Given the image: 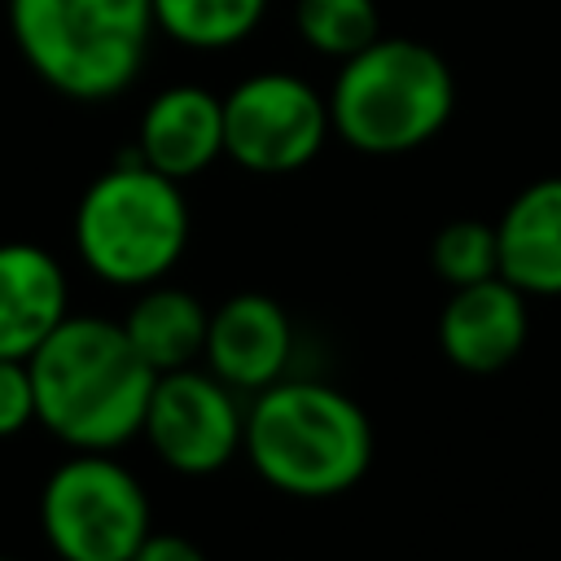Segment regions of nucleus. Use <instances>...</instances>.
<instances>
[{
  "label": "nucleus",
  "instance_id": "1",
  "mask_svg": "<svg viewBox=\"0 0 561 561\" xmlns=\"http://www.w3.org/2000/svg\"><path fill=\"white\" fill-rule=\"evenodd\" d=\"M35 421L79 451H110L140 434L158 373L127 342L123 324L66 316L26 359Z\"/></svg>",
  "mask_w": 561,
  "mask_h": 561
},
{
  "label": "nucleus",
  "instance_id": "2",
  "mask_svg": "<svg viewBox=\"0 0 561 561\" xmlns=\"http://www.w3.org/2000/svg\"><path fill=\"white\" fill-rule=\"evenodd\" d=\"M245 456L285 495L351 491L373 460V425L355 399L316 381H272L245 416Z\"/></svg>",
  "mask_w": 561,
  "mask_h": 561
},
{
  "label": "nucleus",
  "instance_id": "3",
  "mask_svg": "<svg viewBox=\"0 0 561 561\" xmlns=\"http://www.w3.org/2000/svg\"><path fill=\"white\" fill-rule=\"evenodd\" d=\"M451 110V66L430 44L403 35H377L351 53L329 92V123L359 153L421 149L447 127Z\"/></svg>",
  "mask_w": 561,
  "mask_h": 561
},
{
  "label": "nucleus",
  "instance_id": "4",
  "mask_svg": "<svg viewBox=\"0 0 561 561\" xmlns=\"http://www.w3.org/2000/svg\"><path fill=\"white\" fill-rule=\"evenodd\" d=\"M9 26L26 66L75 101L118 96L158 31L149 0H9Z\"/></svg>",
  "mask_w": 561,
  "mask_h": 561
},
{
  "label": "nucleus",
  "instance_id": "5",
  "mask_svg": "<svg viewBox=\"0 0 561 561\" xmlns=\"http://www.w3.org/2000/svg\"><path fill=\"white\" fill-rule=\"evenodd\" d=\"M188 241L180 180L127 158L96 175L75 210L79 259L110 285H149L171 272Z\"/></svg>",
  "mask_w": 561,
  "mask_h": 561
},
{
  "label": "nucleus",
  "instance_id": "6",
  "mask_svg": "<svg viewBox=\"0 0 561 561\" xmlns=\"http://www.w3.org/2000/svg\"><path fill=\"white\" fill-rule=\"evenodd\" d=\"M39 517L61 561H131L149 535V500L140 482L110 456L83 451L53 469Z\"/></svg>",
  "mask_w": 561,
  "mask_h": 561
},
{
  "label": "nucleus",
  "instance_id": "7",
  "mask_svg": "<svg viewBox=\"0 0 561 561\" xmlns=\"http://www.w3.org/2000/svg\"><path fill=\"white\" fill-rule=\"evenodd\" d=\"M329 131V101L298 75L263 70L224 96V153L245 171H298L320 153Z\"/></svg>",
  "mask_w": 561,
  "mask_h": 561
},
{
  "label": "nucleus",
  "instance_id": "8",
  "mask_svg": "<svg viewBox=\"0 0 561 561\" xmlns=\"http://www.w3.org/2000/svg\"><path fill=\"white\" fill-rule=\"evenodd\" d=\"M140 430L149 434L153 451L171 469L215 473L237 456L245 421L232 403V386L188 364V368L158 373Z\"/></svg>",
  "mask_w": 561,
  "mask_h": 561
},
{
  "label": "nucleus",
  "instance_id": "9",
  "mask_svg": "<svg viewBox=\"0 0 561 561\" xmlns=\"http://www.w3.org/2000/svg\"><path fill=\"white\" fill-rule=\"evenodd\" d=\"M526 333H530L526 294L504 276L456 285L438 316V346L465 373L508 368L522 355Z\"/></svg>",
  "mask_w": 561,
  "mask_h": 561
},
{
  "label": "nucleus",
  "instance_id": "10",
  "mask_svg": "<svg viewBox=\"0 0 561 561\" xmlns=\"http://www.w3.org/2000/svg\"><path fill=\"white\" fill-rule=\"evenodd\" d=\"M294 333L280 302L267 294H237L206 324V359L210 373L232 390H263L280 377L289 359Z\"/></svg>",
  "mask_w": 561,
  "mask_h": 561
},
{
  "label": "nucleus",
  "instance_id": "11",
  "mask_svg": "<svg viewBox=\"0 0 561 561\" xmlns=\"http://www.w3.org/2000/svg\"><path fill=\"white\" fill-rule=\"evenodd\" d=\"M136 153L171 180L206 171L224 153V101L197 83H175L158 92L145 105Z\"/></svg>",
  "mask_w": 561,
  "mask_h": 561
},
{
  "label": "nucleus",
  "instance_id": "12",
  "mask_svg": "<svg viewBox=\"0 0 561 561\" xmlns=\"http://www.w3.org/2000/svg\"><path fill=\"white\" fill-rule=\"evenodd\" d=\"M500 276L526 298L561 294V175L526 184L495 224Z\"/></svg>",
  "mask_w": 561,
  "mask_h": 561
},
{
  "label": "nucleus",
  "instance_id": "13",
  "mask_svg": "<svg viewBox=\"0 0 561 561\" xmlns=\"http://www.w3.org/2000/svg\"><path fill=\"white\" fill-rule=\"evenodd\" d=\"M66 276L57 259L31 241L0 245V355L31 359L66 320Z\"/></svg>",
  "mask_w": 561,
  "mask_h": 561
},
{
  "label": "nucleus",
  "instance_id": "14",
  "mask_svg": "<svg viewBox=\"0 0 561 561\" xmlns=\"http://www.w3.org/2000/svg\"><path fill=\"white\" fill-rule=\"evenodd\" d=\"M206 324L210 311L193 294L153 285L131 302L123 333L153 373H171V368H188L206 351Z\"/></svg>",
  "mask_w": 561,
  "mask_h": 561
},
{
  "label": "nucleus",
  "instance_id": "15",
  "mask_svg": "<svg viewBox=\"0 0 561 561\" xmlns=\"http://www.w3.org/2000/svg\"><path fill=\"white\" fill-rule=\"evenodd\" d=\"M153 26L188 48H228L245 39L259 22L267 0H149Z\"/></svg>",
  "mask_w": 561,
  "mask_h": 561
},
{
  "label": "nucleus",
  "instance_id": "16",
  "mask_svg": "<svg viewBox=\"0 0 561 561\" xmlns=\"http://www.w3.org/2000/svg\"><path fill=\"white\" fill-rule=\"evenodd\" d=\"M298 35L324 53L346 61L351 53L368 48L381 31H377V0H298L294 9Z\"/></svg>",
  "mask_w": 561,
  "mask_h": 561
},
{
  "label": "nucleus",
  "instance_id": "17",
  "mask_svg": "<svg viewBox=\"0 0 561 561\" xmlns=\"http://www.w3.org/2000/svg\"><path fill=\"white\" fill-rule=\"evenodd\" d=\"M430 263H434L438 280H447L451 289L486 280V276H500L495 224H482V219H451V224H443L434 245H430Z\"/></svg>",
  "mask_w": 561,
  "mask_h": 561
},
{
  "label": "nucleus",
  "instance_id": "18",
  "mask_svg": "<svg viewBox=\"0 0 561 561\" xmlns=\"http://www.w3.org/2000/svg\"><path fill=\"white\" fill-rule=\"evenodd\" d=\"M31 421H35L31 364H26V359H4V355H0V438L26 430Z\"/></svg>",
  "mask_w": 561,
  "mask_h": 561
},
{
  "label": "nucleus",
  "instance_id": "19",
  "mask_svg": "<svg viewBox=\"0 0 561 561\" xmlns=\"http://www.w3.org/2000/svg\"><path fill=\"white\" fill-rule=\"evenodd\" d=\"M131 561H206V552L184 535H153L149 530L140 539V548L131 552Z\"/></svg>",
  "mask_w": 561,
  "mask_h": 561
},
{
  "label": "nucleus",
  "instance_id": "20",
  "mask_svg": "<svg viewBox=\"0 0 561 561\" xmlns=\"http://www.w3.org/2000/svg\"><path fill=\"white\" fill-rule=\"evenodd\" d=\"M0 561H13V557H0Z\"/></svg>",
  "mask_w": 561,
  "mask_h": 561
}]
</instances>
